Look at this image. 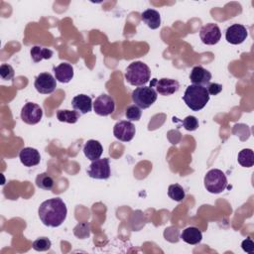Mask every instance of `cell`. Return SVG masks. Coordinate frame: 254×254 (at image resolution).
Instances as JSON below:
<instances>
[{
    "mask_svg": "<svg viewBox=\"0 0 254 254\" xmlns=\"http://www.w3.org/2000/svg\"><path fill=\"white\" fill-rule=\"evenodd\" d=\"M14 68L7 64H3L0 66V75L4 80H11L14 77Z\"/></svg>",
    "mask_w": 254,
    "mask_h": 254,
    "instance_id": "f1b7e54d",
    "label": "cell"
},
{
    "mask_svg": "<svg viewBox=\"0 0 254 254\" xmlns=\"http://www.w3.org/2000/svg\"><path fill=\"white\" fill-rule=\"evenodd\" d=\"M157 99V92L153 87L140 86L133 90L132 100L141 109L149 108Z\"/></svg>",
    "mask_w": 254,
    "mask_h": 254,
    "instance_id": "5b68a950",
    "label": "cell"
},
{
    "mask_svg": "<svg viewBox=\"0 0 254 254\" xmlns=\"http://www.w3.org/2000/svg\"><path fill=\"white\" fill-rule=\"evenodd\" d=\"M71 105L75 111L80 114H86L91 111L92 100L89 96L85 94H78L74 96L71 100Z\"/></svg>",
    "mask_w": 254,
    "mask_h": 254,
    "instance_id": "e0dca14e",
    "label": "cell"
},
{
    "mask_svg": "<svg viewBox=\"0 0 254 254\" xmlns=\"http://www.w3.org/2000/svg\"><path fill=\"white\" fill-rule=\"evenodd\" d=\"M206 89H207V92L209 95H216L222 90V85L215 83V82H212V83L209 82L206 85Z\"/></svg>",
    "mask_w": 254,
    "mask_h": 254,
    "instance_id": "f546056e",
    "label": "cell"
},
{
    "mask_svg": "<svg viewBox=\"0 0 254 254\" xmlns=\"http://www.w3.org/2000/svg\"><path fill=\"white\" fill-rule=\"evenodd\" d=\"M141 19L150 29L155 30L161 26V16L159 12L154 9H147L142 12Z\"/></svg>",
    "mask_w": 254,
    "mask_h": 254,
    "instance_id": "d6986e66",
    "label": "cell"
},
{
    "mask_svg": "<svg viewBox=\"0 0 254 254\" xmlns=\"http://www.w3.org/2000/svg\"><path fill=\"white\" fill-rule=\"evenodd\" d=\"M248 36L246 28L241 24H233L226 29L225 39L232 45L243 43Z\"/></svg>",
    "mask_w": 254,
    "mask_h": 254,
    "instance_id": "4fadbf2b",
    "label": "cell"
},
{
    "mask_svg": "<svg viewBox=\"0 0 254 254\" xmlns=\"http://www.w3.org/2000/svg\"><path fill=\"white\" fill-rule=\"evenodd\" d=\"M142 115V111L141 108H139L137 105L133 104V105H129L126 110H125V116L127 119L131 120V121H138L140 120Z\"/></svg>",
    "mask_w": 254,
    "mask_h": 254,
    "instance_id": "4316f807",
    "label": "cell"
},
{
    "mask_svg": "<svg viewBox=\"0 0 254 254\" xmlns=\"http://www.w3.org/2000/svg\"><path fill=\"white\" fill-rule=\"evenodd\" d=\"M103 148L101 144L96 140H88L83 146V153L85 157L90 161H95L102 155Z\"/></svg>",
    "mask_w": 254,
    "mask_h": 254,
    "instance_id": "ac0fdd59",
    "label": "cell"
},
{
    "mask_svg": "<svg viewBox=\"0 0 254 254\" xmlns=\"http://www.w3.org/2000/svg\"><path fill=\"white\" fill-rule=\"evenodd\" d=\"M115 102L114 99L107 95L101 94L97 98H95L93 102V109L97 115L100 116H107L114 111Z\"/></svg>",
    "mask_w": 254,
    "mask_h": 254,
    "instance_id": "7c38bea8",
    "label": "cell"
},
{
    "mask_svg": "<svg viewBox=\"0 0 254 254\" xmlns=\"http://www.w3.org/2000/svg\"><path fill=\"white\" fill-rule=\"evenodd\" d=\"M52 246V243L50 241L49 238L47 237H41L36 239L33 243H32V247L34 250L36 251H48Z\"/></svg>",
    "mask_w": 254,
    "mask_h": 254,
    "instance_id": "484cf974",
    "label": "cell"
},
{
    "mask_svg": "<svg viewBox=\"0 0 254 254\" xmlns=\"http://www.w3.org/2000/svg\"><path fill=\"white\" fill-rule=\"evenodd\" d=\"M181 238L183 239V241H185L188 244L195 245L201 241L202 234L198 228L190 226L183 230V232L181 233Z\"/></svg>",
    "mask_w": 254,
    "mask_h": 254,
    "instance_id": "ffe728a7",
    "label": "cell"
},
{
    "mask_svg": "<svg viewBox=\"0 0 254 254\" xmlns=\"http://www.w3.org/2000/svg\"><path fill=\"white\" fill-rule=\"evenodd\" d=\"M204 187L210 193H220L227 187L225 174L218 169H212L204 176Z\"/></svg>",
    "mask_w": 254,
    "mask_h": 254,
    "instance_id": "277c9868",
    "label": "cell"
},
{
    "mask_svg": "<svg viewBox=\"0 0 254 254\" xmlns=\"http://www.w3.org/2000/svg\"><path fill=\"white\" fill-rule=\"evenodd\" d=\"M190 79L192 84L204 86L210 82L211 73L201 65H196L192 67L190 74Z\"/></svg>",
    "mask_w": 254,
    "mask_h": 254,
    "instance_id": "5bb4252c",
    "label": "cell"
},
{
    "mask_svg": "<svg viewBox=\"0 0 254 254\" xmlns=\"http://www.w3.org/2000/svg\"><path fill=\"white\" fill-rule=\"evenodd\" d=\"M168 195L173 200L182 201L186 196V192L182 186H180L179 184H173L168 189Z\"/></svg>",
    "mask_w": 254,
    "mask_h": 254,
    "instance_id": "d4e9b609",
    "label": "cell"
},
{
    "mask_svg": "<svg viewBox=\"0 0 254 254\" xmlns=\"http://www.w3.org/2000/svg\"><path fill=\"white\" fill-rule=\"evenodd\" d=\"M238 163L245 168H250L254 165V153L251 149H243L237 157Z\"/></svg>",
    "mask_w": 254,
    "mask_h": 254,
    "instance_id": "603a6c76",
    "label": "cell"
},
{
    "mask_svg": "<svg viewBox=\"0 0 254 254\" xmlns=\"http://www.w3.org/2000/svg\"><path fill=\"white\" fill-rule=\"evenodd\" d=\"M199 37L205 45H215L221 38V32L219 27L214 23H208L201 27L199 31Z\"/></svg>",
    "mask_w": 254,
    "mask_h": 254,
    "instance_id": "8fae6325",
    "label": "cell"
},
{
    "mask_svg": "<svg viewBox=\"0 0 254 254\" xmlns=\"http://www.w3.org/2000/svg\"><path fill=\"white\" fill-rule=\"evenodd\" d=\"M242 249L247 253H253L254 252V242L251 238H246L241 243Z\"/></svg>",
    "mask_w": 254,
    "mask_h": 254,
    "instance_id": "4dcf8cb0",
    "label": "cell"
},
{
    "mask_svg": "<svg viewBox=\"0 0 254 254\" xmlns=\"http://www.w3.org/2000/svg\"><path fill=\"white\" fill-rule=\"evenodd\" d=\"M53 70L56 79L62 83H67L73 77V67L67 63H62L58 66H54Z\"/></svg>",
    "mask_w": 254,
    "mask_h": 254,
    "instance_id": "2e32d148",
    "label": "cell"
},
{
    "mask_svg": "<svg viewBox=\"0 0 254 254\" xmlns=\"http://www.w3.org/2000/svg\"><path fill=\"white\" fill-rule=\"evenodd\" d=\"M31 58L34 63H39L42 60H49L53 56V51L41 46H34L31 49Z\"/></svg>",
    "mask_w": 254,
    "mask_h": 254,
    "instance_id": "44dd1931",
    "label": "cell"
},
{
    "mask_svg": "<svg viewBox=\"0 0 254 254\" xmlns=\"http://www.w3.org/2000/svg\"><path fill=\"white\" fill-rule=\"evenodd\" d=\"M135 125L132 122L126 120L117 122L113 128V134L115 138L123 142L131 141L135 135Z\"/></svg>",
    "mask_w": 254,
    "mask_h": 254,
    "instance_id": "30bf717a",
    "label": "cell"
},
{
    "mask_svg": "<svg viewBox=\"0 0 254 254\" xmlns=\"http://www.w3.org/2000/svg\"><path fill=\"white\" fill-rule=\"evenodd\" d=\"M38 213L43 224L58 227L65 220L67 209L62 198L55 197L43 201L39 206Z\"/></svg>",
    "mask_w": 254,
    "mask_h": 254,
    "instance_id": "6da1fadb",
    "label": "cell"
},
{
    "mask_svg": "<svg viewBox=\"0 0 254 254\" xmlns=\"http://www.w3.org/2000/svg\"><path fill=\"white\" fill-rule=\"evenodd\" d=\"M36 186L42 190H50L54 188V180L48 173H42L36 178Z\"/></svg>",
    "mask_w": 254,
    "mask_h": 254,
    "instance_id": "cb8c5ba5",
    "label": "cell"
},
{
    "mask_svg": "<svg viewBox=\"0 0 254 254\" xmlns=\"http://www.w3.org/2000/svg\"><path fill=\"white\" fill-rule=\"evenodd\" d=\"M87 174L90 178L97 179V180H106L110 177V165L109 159H97L92 161L88 170Z\"/></svg>",
    "mask_w": 254,
    "mask_h": 254,
    "instance_id": "8992f818",
    "label": "cell"
},
{
    "mask_svg": "<svg viewBox=\"0 0 254 254\" xmlns=\"http://www.w3.org/2000/svg\"><path fill=\"white\" fill-rule=\"evenodd\" d=\"M150 77L151 70L143 62H133L126 68L125 78L131 85L143 86L149 81Z\"/></svg>",
    "mask_w": 254,
    "mask_h": 254,
    "instance_id": "3957f363",
    "label": "cell"
},
{
    "mask_svg": "<svg viewBox=\"0 0 254 254\" xmlns=\"http://www.w3.org/2000/svg\"><path fill=\"white\" fill-rule=\"evenodd\" d=\"M183 100L189 108L193 111L202 109L209 100V94L206 87L201 85H189L184 93Z\"/></svg>",
    "mask_w": 254,
    "mask_h": 254,
    "instance_id": "7a4b0ae2",
    "label": "cell"
},
{
    "mask_svg": "<svg viewBox=\"0 0 254 254\" xmlns=\"http://www.w3.org/2000/svg\"><path fill=\"white\" fill-rule=\"evenodd\" d=\"M150 87H155L157 93L167 96L177 92L179 90L180 83L176 79L172 78H161L159 80L154 78L150 83Z\"/></svg>",
    "mask_w": 254,
    "mask_h": 254,
    "instance_id": "ba28073f",
    "label": "cell"
},
{
    "mask_svg": "<svg viewBox=\"0 0 254 254\" xmlns=\"http://www.w3.org/2000/svg\"><path fill=\"white\" fill-rule=\"evenodd\" d=\"M183 126L185 127L186 130L188 131H194L198 127V120L194 116H187L183 121H182Z\"/></svg>",
    "mask_w": 254,
    "mask_h": 254,
    "instance_id": "83f0119b",
    "label": "cell"
},
{
    "mask_svg": "<svg viewBox=\"0 0 254 254\" xmlns=\"http://www.w3.org/2000/svg\"><path fill=\"white\" fill-rule=\"evenodd\" d=\"M43 116L42 108L33 102L26 103L21 110V118L22 120L30 125H34L40 122Z\"/></svg>",
    "mask_w": 254,
    "mask_h": 254,
    "instance_id": "9c48e42d",
    "label": "cell"
},
{
    "mask_svg": "<svg viewBox=\"0 0 254 254\" xmlns=\"http://www.w3.org/2000/svg\"><path fill=\"white\" fill-rule=\"evenodd\" d=\"M80 116V113H78L75 110H59L57 112V118L61 122H66V123H75Z\"/></svg>",
    "mask_w": 254,
    "mask_h": 254,
    "instance_id": "7402d4cb",
    "label": "cell"
},
{
    "mask_svg": "<svg viewBox=\"0 0 254 254\" xmlns=\"http://www.w3.org/2000/svg\"><path fill=\"white\" fill-rule=\"evenodd\" d=\"M21 163L26 167L37 166L41 161L40 153L37 149L32 147H25L19 153Z\"/></svg>",
    "mask_w": 254,
    "mask_h": 254,
    "instance_id": "9a60e30c",
    "label": "cell"
},
{
    "mask_svg": "<svg viewBox=\"0 0 254 254\" xmlns=\"http://www.w3.org/2000/svg\"><path fill=\"white\" fill-rule=\"evenodd\" d=\"M34 86L42 94H50L57 87L56 78L49 72H42L36 76Z\"/></svg>",
    "mask_w": 254,
    "mask_h": 254,
    "instance_id": "52a82bcc",
    "label": "cell"
}]
</instances>
